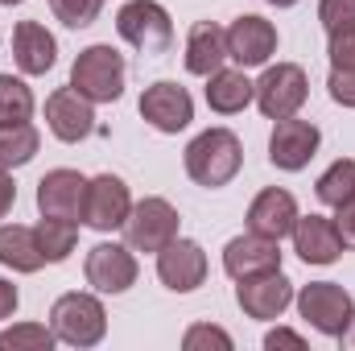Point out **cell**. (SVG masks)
Instances as JSON below:
<instances>
[{
  "instance_id": "e0dca14e",
  "label": "cell",
  "mask_w": 355,
  "mask_h": 351,
  "mask_svg": "<svg viewBox=\"0 0 355 351\" xmlns=\"http://www.w3.org/2000/svg\"><path fill=\"white\" fill-rule=\"evenodd\" d=\"M268 268H281V240H268V236H257V232L227 240V248H223V273L232 281L257 277V273H268Z\"/></svg>"
},
{
  "instance_id": "5b68a950",
  "label": "cell",
  "mask_w": 355,
  "mask_h": 351,
  "mask_svg": "<svg viewBox=\"0 0 355 351\" xmlns=\"http://www.w3.org/2000/svg\"><path fill=\"white\" fill-rule=\"evenodd\" d=\"M297 310H302V318L318 335H331V339H343L347 327H352V318H355L352 293L343 285H335V281H310V285H302Z\"/></svg>"
},
{
  "instance_id": "8992f818",
  "label": "cell",
  "mask_w": 355,
  "mask_h": 351,
  "mask_svg": "<svg viewBox=\"0 0 355 351\" xmlns=\"http://www.w3.org/2000/svg\"><path fill=\"white\" fill-rule=\"evenodd\" d=\"M178 211L174 203H166V198H141V203H132V211H128V219H124V244L132 248V252H162L170 240H178Z\"/></svg>"
},
{
  "instance_id": "ab89813d",
  "label": "cell",
  "mask_w": 355,
  "mask_h": 351,
  "mask_svg": "<svg viewBox=\"0 0 355 351\" xmlns=\"http://www.w3.org/2000/svg\"><path fill=\"white\" fill-rule=\"evenodd\" d=\"M0 4H21V0H0Z\"/></svg>"
},
{
  "instance_id": "f1b7e54d",
  "label": "cell",
  "mask_w": 355,
  "mask_h": 351,
  "mask_svg": "<svg viewBox=\"0 0 355 351\" xmlns=\"http://www.w3.org/2000/svg\"><path fill=\"white\" fill-rule=\"evenodd\" d=\"M50 8H54V17H58L67 29H87L91 21L99 17L103 0H50Z\"/></svg>"
},
{
  "instance_id": "ffe728a7",
  "label": "cell",
  "mask_w": 355,
  "mask_h": 351,
  "mask_svg": "<svg viewBox=\"0 0 355 351\" xmlns=\"http://www.w3.org/2000/svg\"><path fill=\"white\" fill-rule=\"evenodd\" d=\"M12 58L25 75H46L58 62V42L42 21H21L12 29Z\"/></svg>"
},
{
  "instance_id": "52a82bcc",
  "label": "cell",
  "mask_w": 355,
  "mask_h": 351,
  "mask_svg": "<svg viewBox=\"0 0 355 351\" xmlns=\"http://www.w3.org/2000/svg\"><path fill=\"white\" fill-rule=\"evenodd\" d=\"M306 95H310V79H306V71L297 62H277L257 79V103H261V112L268 120L297 116Z\"/></svg>"
},
{
  "instance_id": "e575fe53",
  "label": "cell",
  "mask_w": 355,
  "mask_h": 351,
  "mask_svg": "<svg viewBox=\"0 0 355 351\" xmlns=\"http://www.w3.org/2000/svg\"><path fill=\"white\" fill-rule=\"evenodd\" d=\"M335 228H339V240H343V248H355V198L347 207H339V215H335Z\"/></svg>"
},
{
  "instance_id": "603a6c76",
  "label": "cell",
  "mask_w": 355,
  "mask_h": 351,
  "mask_svg": "<svg viewBox=\"0 0 355 351\" xmlns=\"http://www.w3.org/2000/svg\"><path fill=\"white\" fill-rule=\"evenodd\" d=\"M0 264L12 273H37L46 257L37 248V232L25 223H4L0 228Z\"/></svg>"
},
{
  "instance_id": "5bb4252c",
  "label": "cell",
  "mask_w": 355,
  "mask_h": 351,
  "mask_svg": "<svg viewBox=\"0 0 355 351\" xmlns=\"http://www.w3.org/2000/svg\"><path fill=\"white\" fill-rule=\"evenodd\" d=\"M46 124L58 141L75 145L95 132V108H91L87 95H79L75 87H58L46 99Z\"/></svg>"
},
{
  "instance_id": "d590c367",
  "label": "cell",
  "mask_w": 355,
  "mask_h": 351,
  "mask_svg": "<svg viewBox=\"0 0 355 351\" xmlns=\"http://www.w3.org/2000/svg\"><path fill=\"white\" fill-rule=\"evenodd\" d=\"M12 203H17V182L8 174V166H0V219L12 211Z\"/></svg>"
},
{
  "instance_id": "9a60e30c",
  "label": "cell",
  "mask_w": 355,
  "mask_h": 351,
  "mask_svg": "<svg viewBox=\"0 0 355 351\" xmlns=\"http://www.w3.org/2000/svg\"><path fill=\"white\" fill-rule=\"evenodd\" d=\"M83 203H87V178L79 170H50L37 182V211L54 215V219H83Z\"/></svg>"
},
{
  "instance_id": "277c9868",
  "label": "cell",
  "mask_w": 355,
  "mask_h": 351,
  "mask_svg": "<svg viewBox=\"0 0 355 351\" xmlns=\"http://www.w3.org/2000/svg\"><path fill=\"white\" fill-rule=\"evenodd\" d=\"M116 29L141 54H170L174 46V21L157 0H128L116 12Z\"/></svg>"
},
{
  "instance_id": "3957f363",
  "label": "cell",
  "mask_w": 355,
  "mask_h": 351,
  "mask_svg": "<svg viewBox=\"0 0 355 351\" xmlns=\"http://www.w3.org/2000/svg\"><path fill=\"white\" fill-rule=\"evenodd\" d=\"M50 331L71 348H95L107 335V310L95 293H62L50 310Z\"/></svg>"
},
{
  "instance_id": "7c38bea8",
  "label": "cell",
  "mask_w": 355,
  "mask_h": 351,
  "mask_svg": "<svg viewBox=\"0 0 355 351\" xmlns=\"http://www.w3.org/2000/svg\"><path fill=\"white\" fill-rule=\"evenodd\" d=\"M87 285L99 293H128L137 285V257L128 244H95L87 252Z\"/></svg>"
},
{
  "instance_id": "7a4b0ae2",
  "label": "cell",
  "mask_w": 355,
  "mask_h": 351,
  "mask_svg": "<svg viewBox=\"0 0 355 351\" xmlns=\"http://www.w3.org/2000/svg\"><path fill=\"white\" fill-rule=\"evenodd\" d=\"M124 54L112 46H87L75 67H71V87L79 95H87L91 103H116L124 95Z\"/></svg>"
},
{
  "instance_id": "ba28073f",
  "label": "cell",
  "mask_w": 355,
  "mask_h": 351,
  "mask_svg": "<svg viewBox=\"0 0 355 351\" xmlns=\"http://www.w3.org/2000/svg\"><path fill=\"white\" fill-rule=\"evenodd\" d=\"M318 145H322V132H318L310 120L285 116V120L272 124V137H268V162H272L277 170L297 174V170L310 166V157L318 153Z\"/></svg>"
},
{
  "instance_id": "2e32d148",
  "label": "cell",
  "mask_w": 355,
  "mask_h": 351,
  "mask_svg": "<svg viewBox=\"0 0 355 351\" xmlns=\"http://www.w3.org/2000/svg\"><path fill=\"white\" fill-rule=\"evenodd\" d=\"M157 277L166 289L174 293H190L207 281V252L194 240H170L157 252Z\"/></svg>"
},
{
  "instance_id": "74e56055",
  "label": "cell",
  "mask_w": 355,
  "mask_h": 351,
  "mask_svg": "<svg viewBox=\"0 0 355 351\" xmlns=\"http://www.w3.org/2000/svg\"><path fill=\"white\" fill-rule=\"evenodd\" d=\"M268 4H277V8H293L297 0H268Z\"/></svg>"
},
{
  "instance_id": "cb8c5ba5",
  "label": "cell",
  "mask_w": 355,
  "mask_h": 351,
  "mask_svg": "<svg viewBox=\"0 0 355 351\" xmlns=\"http://www.w3.org/2000/svg\"><path fill=\"white\" fill-rule=\"evenodd\" d=\"M33 232H37V248H42L46 264H62L75 252V244H79V223H75V219L42 215V223H37Z\"/></svg>"
},
{
  "instance_id": "7402d4cb",
  "label": "cell",
  "mask_w": 355,
  "mask_h": 351,
  "mask_svg": "<svg viewBox=\"0 0 355 351\" xmlns=\"http://www.w3.org/2000/svg\"><path fill=\"white\" fill-rule=\"evenodd\" d=\"M257 99V83L244 75V67L240 71H215V75H207V103H211V112H219V116H236V112H244L248 103Z\"/></svg>"
},
{
  "instance_id": "1f68e13d",
  "label": "cell",
  "mask_w": 355,
  "mask_h": 351,
  "mask_svg": "<svg viewBox=\"0 0 355 351\" xmlns=\"http://www.w3.org/2000/svg\"><path fill=\"white\" fill-rule=\"evenodd\" d=\"M318 21H322L327 33L355 25V0H318Z\"/></svg>"
},
{
  "instance_id": "4316f807",
  "label": "cell",
  "mask_w": 355,
  "mask_h": 351,
  "mask_svg": "<svg viewBox=\"0 0 355 351\" xmlns=\"http://www.w3.org/2000/svg\"><path fill=\"white\" fill-rule=\"evenodd\" d=\"M33 116V91L12 75H0V128L25 124Z\"/></svg>"
},
{
  "instance_id": "836d02e7",
  "label": "cell",
  "mask_w": 355,
  "mask_h": 351,
  "mask_svg": "<svg viewBox=\"0 0 355 351\" xmlns=\"http://www.w3.org/2000/svg\"><path fill=\"white\" fill-rule=\"evenodd\" d=\"M265 348H268V351H281V348L306 351V339H302L297 331H285V327H277V331H268V335H265Z\"/></svg>"
},
{
  "instance_id": "d6986e66",
  "label": "cell",
  "mask_w": 355,
  "mask_h": 351,
  "mask_svg": "<svg viewBox=\"0 0 355 351\" xmlns=\"http://www.w3.org/2000/svg\"><path fill=\"white\" fill-rule=\"evenodd\" d=\"M293 252L306 264H335L343 257V240L335 219L327 215H297L293 223Z\"/></svg>"
},
{
  "instance_id": "f35d334b",
  "label": "cell",
  "mask_w": 355,
  "mask_h": 351,
  "mask_svg": "<svg viewBox=\"0 0 355 351\" xmlns=\"http://www.w3.org/2000/svg\"><path fill=\"white\" fill-rule=\"evenodd\" d=\"M343 339H347V343L355 348V318H352V327H347V335H343Z\"/></svg>"
},
{
  "instance_id": "ac0fdd59",
  "label": "cell",
  "mask_w": 355,
  "mask_h": 351,
  "mask_svg": "<svg viewBox=\"0 0 355 351\" xmlns=\"http://www.w3.org/2000/svg\"><path fill=\"white\" fill-rule=\"evenodd\" d=\"M293 223H297V198L281 186L261 190L248 207V232H257V236L285 240V236H293Z\"/></svg>"
},
{
  "instance_id": "4dcf8cb0",
  "label": "cell",
  "mask_w": 355,
  "mask_h": 351,
  "mask_svg": "<svg viewBox=\"0 0 355 351\" xmlns=\"http://www.w3.org/2000/svg\"><path fill=\"white\" fill-rule=\"evenodd\" d=\"M327 54H331V67H339V71H355V25H343V29L331 33Z\"/></svg>"
},
{
  "instance_id": "d6a6232c",
  "label": "cell",
  "mask_w": 355,
  "mask_h": 351,
  "mask_svg": "<svg viewBox=\"0 0 355 351\" xmlns=\"http://www.w3.org/2000/svg\"><path fill=\"white\" fill-rule=\"evenodd\" d=\"M327 87H331V99H335V103L355 108V71H339V67H331Z\"/></svg>"
},
{
  "instance_id": "d4e9b609",
  "label": "cell",
  "mask_w": 355,
  "mask_h": 351,
  "mask_svg": "<svg viewBox=\"0 0 355 351\" xmlns=\"http://www.w3.org/2000/svg\"><path fill=\"white\" fill-rule=\"evenodd\" d=\"M37 145H42V137H37V128H33L29 120L0 128V166L17 170V166L33 162V157H37Z\"/></svg>"
},
{
  "instance_id": "30bf717a",
  "label": "cell",
  "mask_w": 355,
  "mask_h": 351,
  "mask_svg": "<svg viewBox=\"0 0 355 351\" xmlns=\"http://www.w3.org/2000/svg\"><path fill=\"white\" fill-rule=\"evenodd\" d=\"M132 211V194L124 186V178L116 174H99L87 182V203H83V223L95 228V232H116L124 228Z\"/></svg>"
},
{
  "instance_id": "4fadbf2b",
  "label": "cell",
  "mask_w": 355,
  "mask_h": 351,
  "mask_svg": "<svg viewBox=\"0 0 355 351\" xmlns=\"http://www.w3.org/2000/svg\"><path fill=\"white\" fill-rule=\"evenodd\" d=\"M141 116H145V124H153L157 132H182V128L194 120V99H190L186 87L162 79V83L145 87V95H141Z\"/></svg>"
},
{
  "instance_id": "f546056e",
  "label": "cell",
  "mask_w": 355,
  "mask_h": 351,
  "mask_svg": "<svg viewBox=\"0 0 355 351\" xmlns=\"http://www.w3.org/2000/svg\"><path fill=\"white\" fill-rule=\"evenodd\" d=\"M182 348L186 351H232V335L223 327H211V323H198L182 335Z\"/></svg>"
},
{
  "instance_id": "6da1fadb",
  "label": "cell",
  "mask_w": 355,
  "mask_h": 351,
  "mask_svg": "<svg viewBox=\"0 0 355 351\" xmlns=\"http://www.w3.org/2000/svg\"><path fill=\"white\" fill-rule=\"evenodd\" d=\"M244 166V145L232 128H207L186 145V174L207 190L227 186Z\"/></svg>"
},
{
  "instance_id": "9c48e42d",
  "label": "cell",
  "mask_w": 355,
  "mask_h": 351,
  "mask_svg": "<svg viewBox=\"0 0 355 351\" xmlns=\"http://www.w3.org/2000/svg\"><path fill=\"white\" fill-rule=\"evenodd\" d=\"M236 302L248 318H281L293 302V281L281 273V268H268V273H257V277H244L236 285Z\"/></svg>"
},
{
  "instance_id": "83f0119b",
  "label": "cell",
  "mask_w": 355,
  "mask_h": 351,
  "mask_svg": "<svg viewBox=\"0 0 355 351\" xmlns=\"http://www.w3.org/2000/svg\"><path fill=\"white\" fill-rule=\"evenodd\" d=\"M54 348V331H46L42 323H21L8 327L0 335V351H50Z\"/></svg>"
},
{
  "instance_id": "484cf974",
  "label": "cell",
  "mask_w": 355,
  "mask_h": 351,
  "mask_svg": "<svg viewBox=\"0 0 355 351\" xmlns=\"http://www.w3.org/2000/svg\"><path fill=\"white\" fill-rule=\"evenodd\" d=\"M318 203H327V207H347L355 198V157H339L327 174L318 178Z\"/></svg>"
},
{
  "instance_id": "8fae6325",
  "label": "cell",
  "mask_w": 355,
  "mask_h": 351,
  "mask_svg": "<svg viewBox=\"0 0 355 351\" xmlns=\"http://www.w3.org/2000/svg\"><path fill=\"white\" fill-rule=\"evenodd\" d=\"M277 54V25L257 17V12H244L232 21L227 29V58H236L244 71L248 67H265L268 58Z\"/></svg>"
},
{
  "instance_id": "8d00e7d4",
  "label": "cell",
  "mask_w": 355,
  "mask_h": 351,
  "mask_svg": "<svg viewBox=\"0 0 355 351\" xmlns=\"http://www.w3.org/2000/svg\"><path fill=\"white\" fill-rule=\"evenodd\" d=\"M17 302H21V298H17V285L0 277V318H12V314H17Z\"/></svg>"
},
{
  "instance_id": "44dd1931",
  "label": "cell",
  "mask_w": 355,
  "mask_h": 351,
  "mask_svg": "<svg viewBox=\"0 0 355 351\" xmlns=\"http://www.w3.org/2000/svg\"><path fill=\"white\" fill-rule=\"evenodd\" d=\"M227 58V29H219L215 21H198L190 25V37H186V71L190 75H215Z\"/></svg>"
}]
</instances>
